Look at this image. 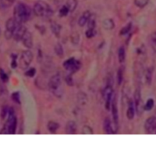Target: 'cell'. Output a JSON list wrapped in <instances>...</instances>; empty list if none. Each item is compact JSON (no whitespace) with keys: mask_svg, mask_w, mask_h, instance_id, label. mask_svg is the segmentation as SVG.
Here are the masks:
<instances>
[{"mask_svg":"<svg viewBox=\"0 0 156 142\" xmlns=\"http://www.w3.org/2000/svg\"><path fill=\"white\" fill-rule=\"evenodd\" d=\"M13 15V18L19 24H23L30 20L31 17V9L26 4L19 2L14 8Z\"/></svg>","mask_w":156,"mask_h":142,"instance_id":"6da1fadb","label":"cell"},{"mask_svg":"<svg viewBox=\"0 0 156 142\" xmlns=\"http://www.w3.org/2000/svg\"><path fill=\"white\" fill-rule=\"evenodd\" d=\"M47 89L56 97H62V93H63V88L62 86L61 76L59 73H56L50 78Z\"/></svg>","mask_w":156,"mask_h":142,"instance_id":"7a4b0ae2","label":"cell"},{"mask_svg":"<svg viewBox=\"0 0 156 142\" xmlns=\"http://www.w3.org/2000/svg\"><path fill=\"white\" fill-rule=\"evenodd\" d=\"M33 11L37 16L43 18H50L53 15V10L51 6L42 0H39L35 2Z\"/></svg>","mask_w":156,"mask_h":142,"instance_id":"3957f363","label":"cell"},{"mask_svg":"<svg viewBox=\"0 0 156 142\" xmlns=\"http://www.w3.org/2000/svg\"><path fill=\"white\" fill-rule=\"evenodd\" d=\"M9 117L7 121L5 124L4 127L0 131V134H14L16 132L17 129V118L15 115L13 108H9Z\"/></svg>","mask_w":156,"mask_h":142,"instance_id":"277c9868","label":"cell"},{"mask_svg":"<svg viewBox=\"0 0 156 142\" xmlns=\"http://www.w3.org/2000/svg\"><path fill=\"white\" fill-rule=\"evenodd\" d=\"M34 59V54L30 50V49L28 50H24V51L21 53V56H20L19 59V67L21 70H26L27 68H28L29 66L30 65V64L32 63Z\"/></svg>","mask_w":156,"mask_h":142,"instance_id":"5b68a950","label":"cell"},{"mask_svg":"<svg viewBox=\"0 0 156 142\" xmlns=\"http://www.w3.org/2000/svg\"><path fill=\"white\" fill-rule=\"evenodd\" d=\"M19 23L14 18H9L5 23V38L7 40H10L13 38V34L15 29L17 28Z\"/></svg>","mask_w":156,"mask_h":142,"instance_id":"8992f818","label":"cell"},{"mask_svg":"<svg viewBox=\"0 0 156 142\" xmlns=\"http://www.w3.org/2000/svg\"><path fill=\"white\" fill-rule=\"evenodd\" d=\"M81 66H82V64H81L80 61H79L74 57L69 58L63 63V67L65 68V70L69 72L71 74L77 72L81 68Z\"/></svg>","mask_w":156,"mask_h":142,"instance_id":"52a82bcc","label":"cell"},{"mask_svg":"<svg viewBox=\"0 0 156 142\" xmlns=\"http://www.w3.org/2000/svg\"><path fill=\"white\" fill-rule=\"evenodd\" d=\"M113 95H114V91H113L112 86L108 85L102 92V96L103 99L105 102V108L107 110L111 109V103L113 100Z\"/></svg>","mask_w":156,"mask_h":142,"instance_id":"ba28073f","label":"cell"},{"mask_svg":"<svg viewBox=\"0 0 156 142\" xmlns=\"http://www.w3.org/2000/svg\"><path fill=\"white\" fill-rule=\"evenodd\" d=\"M134 104H135L136 113L139 116L141 115L143 111H145V109L143 99H142L141 92H140V89H136L135 93H134Z\"/></svg>","mask_w":156,"mask_h":142,"instance_id":"9c48e42d","label":"cell"},{"mask_svg":"<svg viewBox=\"0 0 156 142\" xmlns=\"http://www.w3.org/2000/svg\"><path fill=\"white\" fill-rule=\"evenodd\" d=\"M145 131L147 134H156V117L151 116L146 119L144 124Z\"/></svg>","mask_w":156,"mask_h":142,"instance_id":"30bf717a","label":"cell"},{"mask_svg":"<svg viewBox=\"0 0 156 142\" xmlns=\"http://www.w3.org/2000/svg\"><path fill=\"white\" fill-rule=\"evenodd\" d=\"M104 131L106 134H116L117 131V128H118V125L115 124L114 122H112L109 118H106L104 121L103 124Z\"/></svg>","mask_w":156,"mask_h":142,"instance_id":"8fae6325","label":"cell"},{"mask_svg":"<svg viewBox=\"0 0 156 142\" xmlns=\"http://www.w3.org/2000/svg\"><path fill=\"white\" fill-rule=\"evenodd\" d=\"M27 31V28L25 26L23 25L22 24H20L17 27L15 31H14L13 34V38L15 41H20L22 39L23 36L24 35L25 32Z\"/></svg>","mask_w":156,"mask_h":142,"instance_id":"7c38bea8","label":"cell"},{"mask_svg":"<svg viewBox=\"0 0 156 142\" xmlns=\"http://www.w3.org/2000/svg\"><path fill=\"white\" fill-rule=\"evenodd\" d=\"M23 44L27 47V49H31L34 45V41H33V35H32L31 32L27 31L25 32L24 35L23 36L22 39H21Z\"/></svg>","mask_w":156,"mask_h":142,"instance_id":"4fadbf2b","label":"cell"},{"mask_svg":"<svg viewBox=\"0 0 156 142\" xmlns=\"http://www.w3.org/2000/svg\"><path fill=\"white\" fill-rule=\"evenodd\" d=\"M111 111H112L113 121L115 124L118 125L119 121V113L118 108H117V102L116 98H113L112 103H111Z\"/></svg>","mask_w":156,"mask_h":142,"instance_id":"5bb4252c","label":"cell"},{"mask_svg":"<svg viewBox=\"0 0 156 142\" xmlns=\"http://www.w3.org/2000/svg\"><path fill=\"white\" fill-rule=\"evenodd\" d=\"M136 113V108H135V104H134V101L133 99H130L128 102V108L126 111V117L129 120H132L134 118Z\"/></svg>","mask_w":156,"mask_h":142,"instance_id":"9a60e30c","label":"cell"},{"mask_svg":"<svg viewBox=\"0 0 156 142\" xmlns=\"http://www.w3.org/2000/svg\"><path fill=\"white\" fill-rule=\"evenodd\" d=\"M66 133L68 134H74L77 131V125L74 121H69L66 125Z\"/></svg>","mask_w":156,"mask_h":142,"instance_id":"2e32d148","label":"cell"},{"mask_svg":"<svg viewBox=\"0 0 156 142\" xmlns=\"http://www.w3.org/2000/svg\"><path fill=\"white\" fill-rule=\"evenodd\" d=\"M91 13L90 12V11L88 10L83 12V14H82V15H81L80 18H79V21H78V24H79V25L80 26V27H84V26L87 24L88 19H89V17L91 16Z\"/></svg>","mask_w":156,"mask_h":142,"instance_id":"e0dca14e","label":"cell"},{"mask_svg":"<svg viewBox=\"0 0 156 142\" xmlns=\"http://www.w3.org/2000/svg\"><path fill=\"white\" fill-rule=\"evenodd\" d=\"M102 27L105 30H113L115 27V24H114V21L111 18H105L102 21Z\"/></svg>","mask_w":156,"mask_h":142,"instance_id":"ac0fdd59","label":"cell"},{"mask_svg":"<svg viewBox=\"0 0 156 142\" xmlns=\"http://www.w3.org/2000/svg\"><path fill=\"white\" fill-rule=\"evenodd\" d=\"M50 29H51V31L53 32V35L56 38H59L61 32V26L58 23L54 21V22H52L51 24H50Z\"/></svg>","mask_w":156,"mask_h":142,"instance_id":"d6986e66","label":"cell"},{"mask_svg":"<svg viewBox=\"0 0 156 142\" xmlns=\"http://www.w3.org/2000/svg\"><path fill=\"white\" fill-rule=\"evenodd\" d=\"M59 128V123H57L56 122H54V121H50L47 124V129L52 134H54V133L56 132L58 129Z\"/></svg>","mask_w":156,"mask_h":142,"instance_id":"ffe728a7","label":"cell"},{"mask_svg":"<svg viewBox=\"0 0 156 142\" xmlns=\"http://www.w3.org/2000/svg\"><path fill=\"white\" fill-rule=\"evenodd\" d=\"M153 67H149L145 73V77H146V82L148 85H151L152 81V76H153Z\"/></svg>","mask_w":156,"mask_h":142,"instance_id":"44dd1931","label":"cell"},{"mask_svg":"<svg viewBox=\"0 0 156 142\" xmlns=\"http://www.w3.org/2000/svg\"><path fill=\"white\" fill-rule=\"evenodd\" d=\"M66 5L69 10V12H73L76 10V7L78 5V1L77 0H67Z\"/></svg>","mask_w":156,"mask_h":142,"instance_id":"7402d4cb","label":"cell"},{"mask_svg":"<svg viewBox=\"0 0 156 142\" xmlns=\"http://www.w3.org/2000/svg\"><path fill=\"white\" fill-rule=\"evenodd\" d=\"M54 51L56 53V54L59 57H62L64 56V50L63 47H62V44L60 43H57L56 44V45L54 46Z\"/></svg>","mask_w":156,"mask_h":142,"instance_id":"603a6c76","label":"cell"},{"mask_svg":"<svg viewBox=\"0 0 156 142\" xmlns=\"http://www.w3.org/2000/svg\"><path fill=\"white\" fill-rule=\"evenodd\" d=\"M88 28H95L96 25V15L95 14H91V16L89 17L88 22H87Z\"/></svg>","mask_w":156,"mask_h":142,"instance_id":"cb8c5ba5","label":"cell"},{"mask_svg":"<svg viewBox=\"0 0 156 142\" xmlns=\"http://www.w3.org/2000/svg\"><path fill=\"white\" fill-rule=\"evenodd\" d=\"M118 59L119 62L123 63L126 59V50L123 47H120L118 50Z\"/></svg>","mask_w":156,"mask_h":142,"instance_id":"d4e9b609","label":"cell"},{"mask_svg":"<svg viewBox=\"0 0 156 142\" xmlns=\"http://www.w3.org/2000/svg\"><path fill=\"white\" fill-rule=\"evenodd\" d=\"M154 105H155V101L153 99L150 98L146 101V104L144 105V109L145 111H151L153 108Z\"/></svg>","mask_w":156,"mask_h":142,"instance_id":"484cf974","label":"cell"},{"mask_svg":"<svg viewBox=\"0 0 156 142\" xmlns=\"http://www.w3.org/2000/svg\"><path fill=\"white\" fill-rule=\"evenodd\" d=\"M132 29V23L129 22L126 25H125L124 27H122L121 30L120 31V35H126L130 31V30Z\"/></svg>","mask_w":156,"mask_h":142,"instance_id":"4316f807","label":"cell"},{"mask_svg":"<svg viewBox=\"0 0 156 142\" xmlns=\"http://www.w3.org/2000/svg\"><path fill=\"white\" fill-rule=\"evenodd\" d=\"M149 0H134V4L137 6V7L143 9V8L146 7L149 3Z\"/></svg>","mask_w":156,"mask_h":142,"instance_id":"83f0119b","label":"cell"},{"mask_svg":"<svg viewBox=\"0 0 156 142\" xmlns=\"http://www.w3.org/2000/svg\"><path fill=\"white\" fill-rule=\"evenodd\" d=\"M117 83L118 85H121L122 82H123V70L122 67H120L117 71Z\"/></svg>","mask_w":156,"mask_h":142,"instance_id":"f1b7e54d","label":"cell"},{"mask_svg":"<svg viewBox=\"0 0 156 142\" xmlns=\"http://www.w3.org/2000/svg\"><path fill=\"white\" fill-rule=\"evenodd\" d=\"M69 12V9L67 8V6L66 5H62V8L59 9V15L60 17H65L68 15Z\"/></svg>","mask_w":156,"mask_h":142,"instance_id":"f546056e","label":"cell"},{"mask_svg":"<svg viewBox=\"0 0 156 142\" xmlns=\"http://www.w3.org/2000/svg\"><path fill=\"white\" fill-rule=\"evenodd\" d=\"M79 40H80V36H79V34L78 32H74V33L72 34L71 41L73 44H78L79 42Z\"/></svg>","mask_w":156,"mask_h":142,"instance_id":"4dcf8cb0","label":"cell"},{"mask_svg":"<svg viewBox=\"0 0 156 142\" xmlns=\"http://www.w3.org/2000/svg\"><path fill=\"white\" fill-rule=\"evenodd\" d=\"M96 30L95 28H88L85 31V36L88 38H92L96 35Z\"/></svg>","mask_w":156,"mask_h":142,"instance_id":"1f68e13d","label":"cell"},{"mask_svg":"<svg viewBox=\"0 0 156 142\" xmlns=\"http://www.w3.org/2000/svg\"><path fill=\"white\" fill-rule=\"evenodd\" d=\"M12 99L16 103H21V96H20L19 92H15L12 94Z\"/></svg>","mask_w":156,"mask_h":142,"instance_id":"d6a6232c","label":"cell"},{"mask_svg":"<svg viewBox=\"0 0 156 142\" xmlns=\"http://www.w3.org/2000/svg\"><path fill=\"white\" fill-rule=\"evenodd\" d=\"M82 133L83 134H94V131H93L92 128L91 127L88 126V125H85L82 128Z\"/></svg>","mask_w":156,"mask_h":142,"instance_id":"836d02e7","label":"cell"},{"mask_svg":"<svg viewBox=\"0 0 156 142\" xmlns=\"http://www.w3.org/2000/svg\"><path fill=\"white\" fill-rule=\"evenodd\" d=\"M0 79H1V80L4 82H6L9 80V76H8L7 73H6L2 68H0Z\"/></svg>","mask_w":156,"mask_h":142,"instance_id":"e575fe53","label":"cell"},{"mask_svg":"<svg viewBox=\"0 0 156 142\" xmlns=\"http://www.w3.org/2000/svg\"><path fill=\"white\" fill-rule=\"evenodd\" d=\"M36 69L31 67V68H30L28 70L25 72V76H28V77H34L35 74H36Z\"/></svg>","mask_w":156,"mask_h":142,"instance_id":"d590c367","label":"cell"},{"mask_svg":"<svg viewBox=\"0 0 156 142\" xmlns=\"http://www.w3.org/2000/svg\"><path fill=\"white\" fill-rule=\"evenodd\" d=\"M9 108L8 106H4L2 107L1 111V118L2 119L5 118L6 116L9 115Z\"/></svg>","mask_w":156,"mask_h":142,"instance_id":"8d00e7d4","label":"cell"},{"mask_svg":"<svg viewBox=\"0 0 156 142\" xmlns=\"http://www.w3.org/2000/svg\"><path fill=\"white\" fill-rule=\"evenodd\" d=\"M65 81H66V82L67 85L69 86H73V77H72L71 73L66 76Z\"/></svg>","mask_w":156,"mask_h":142,"instance_id":"74e56055","label":"cell"},{"mask_svg":"<svg viewBox=\"0 0 156 142\" xmlns=\"http://www.w3.org/2000/svg\"><path fill=\"white\" fill-rule=\"evenodd\" d=\"M15 1V0H3V6H4V9H6V8L12 5Z\"/></svg>","mask_w":156,"mask_h":142,"instance_id":"f35d334b","label":"cell"},{"mask_svg":"<svg viewBox=\"0 0 156 142\" xmlns=\"http://www.w3.org/2000/svg\"><path fill=\"white\" fill-rule=\"evenodd\" d=\"M16 55H12V63H11V67L12 68H16L17 66H18V64H17L16 61Z\"/></svg>","mask_w":156,"mask_h":142,"instance_id":"ab89813d","label":"cell"},{"mask_svg":"<svg viewBox=\"0 0 156 142\" xmlns=\"http://www.w3.org/2000/svg\"><path fill=\"white\" fill-rule=\"evenodd\" d=\"M4 82L2 81H0V96H2L5 93V86H4Z\"/></svg>","mask_w":156,"mask_h":142,"instance_id":"60d3db41","label":"cell"},{"mask_svg":"<svg viewBox=\"0 0 156 142\" xmlns=\"http://www.w3.org/2000/svg\"><path fill=\"white\" fill-rule=\"evenodd\" d=\"M0 9H5L3 6V0H0Z\"/></svg>","mask_w":156,"mask_h":142,"instance_id":"b9f144b4","label":"cell"}]
</instances>
